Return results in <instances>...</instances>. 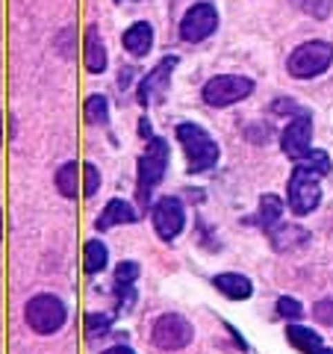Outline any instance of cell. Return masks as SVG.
I'll return each mask as SVG.
<instances>
[{
  "mask_svg": "<svg viewBox=\"0 0 333 354\" xmlns=\"http://www.w3.org/2000/svg\"><path fill=\"white\" fill-rule=\"evenodd\" d=\"M330 65H333V41H327V39L301 41L298 48H292L289 57H286V71H289L295 80H316V77L330 71Z\"/></svg>",
  "mask_w": 333,
  "mask_h": 354,
  "instance_id": "3",
  "label": "cell"
},
{
  "mask_svg": "<svg viewBox=\"0 0 333 354\" xmlns=\"http://www.w3.org/2000/svg\"><path fill=\"white\" fill-rule=\"evenodd\" d=\"M83 118L92 127H106L109 124V97L106 95H88L83 104Z\"/></svg>",
  "mask_w": 333,
  "mask_h": 354,
  "instance_id": "22",
  "label": "cell"
},
{
  "mask_svg": "<svg viewBox=\"0 0 333 354\" xmlns=\"http://www.w3.org/2000/svg\"><path fill=\"white\" fill-rule=\"evenodd\" d=\"M153 41H157V32H153L151 21H133V24L121 32V44H124V50L133 59H145L153 50Z\"/></svg>",
  "mask_w": 333,
  "mask_h": 354,
  "instance_id": "12",
  "label": "cell"
},
{
  "mask_svg": "<svg viewBox=\"0 0 333 354\" xmlns=\"http://www.w3.org/2000/svg\"><path fill=\"white\" fill-rule=\"evenodd\" d=\"M272 113L274 115H307V109L295 101V97H274L272 101Z\"/></svg>",
  "mask_w": 333,
  "mask_h": 354,
  "instance_id": "28",
  "label": "cell"
},
{
  "mask_svg": "<svg viewBox=\"0 0 333 354\" xmlns=\"http://www.w3.org/2000/svg\"><path fill=\"white\" fill-rule=\"evenodd\" d=\"M295 6L304 15H313L316 21H325L333 12V0H295Z\"/></svg>",
  "mask_w": 333,
  "mask_h": 354,
  "instance_id": "25",
  "label": "cell"
},
{
  "mask_svg": "<svg viewBox=\"0 0 333 354\" xmlns=\"http://www.w3.org/2000/svg\"><path fill=\"white\" fill-rule=\"evenodd\" d=\"M274 310H277V316H280V319H286V322H298V319H304V304L298 301V298H292V295H280V298H277Z\"/></svg>",
  "mask_w": 333,
  "mask_h": 354,
  "instance_id": "23",
  "label": "cell"
},
{
  "mask_svg": "<svg viewBox=\"0 0 333 354\" xmlns=\"http://www.w3.org/2000/svg\"><path fill=\"white\" fill-rule=\"evenodd\" d=\"M136 281H139V263L136 260H121L115 266V295H118V310L133 307L136 301Z\"/></svg>",
  "mask_w": 333,
  "mask_h": 354,
  "instance_id": "15",
  "label": "cell"
},
{
  "mask_svg": "<svg viewBox=\"0 0 333 354\" xmlns=\"http://www.w3.org/2000/svg\"><path fill=\"white\" fill-rule=\"evenodd\" d=\"M136 221H139L136 207H133L130 201H124V198H113V201L101 209V216L95 218V227L97 230H109L115 225H136Z\"/></svg>",
  "mask_w": 333,
  "mask_h": 354,
  "instance_id": "17",
  "label": "cell"
},
{
  "mask_svg": "<svg viewBox=\"0 0 333 354\" xmlns=\"http://www.w3.org/2000/svg\"><path fill=\"white\" fill-rule=\"evenodd\" d=\"M283 209H286V204H283V198H277V195H263L260 198V207H257V225L269 234V230L274 227V225H280L283 221Z\"/></svg>",
  "mask_w": 333,
  "mask_h": 354,
  "instance_id": "20",
  "label": "cell"
},
{
  "mask_svg": "<svg viewBox=\"0 0 333 354\" xmlns=\"http://www.w3.org/2000/svg\"><path fill=\"white\" fill-rule=\"evenodd\" d=\"M298 162H307L313 171H318L321 177H327L333 171V162H330V153L327 151H321V148H310L307 151V157L304 160H298Z\"/></svg>",
  "mask_w": 333,
  "mask_h": 354,
  "instance_id": "24",
  "label": "cell"
},
{
  "mask_svg": "<svg viewBox=\"0 0 333 354\" xmlns=\"http://www.w3.org/2000/svg\"><path fill=\"white\" fill-rule=\"evenodd\" d=\"M104 354H136V351H133L130 346H124V342H118V346H113V348H106Z\"/></svg>",
  "mask_w": 333,
  "mask_h": 354,
  "instance_id": "33",
  "label": "cell"
},
{
  "mask_svg": "<svg viewBox=\"0 0 333 354\" xmlns=\"http://www.w3.org/2000/svg\"><path fill=\"white\" fill-rule=\"evenodd\" d=\"M80 174H83V165L80 162H62L57 169V177H53V183H57L59 195L65 198H77L83 195V186H80Z\"/></svg>",
  "mask_w": 333,
  "mask_h": 354,
  "instance_id": "19",
  "label": "cell"
},
{
  "mask_svg": "<svg viewBox=\"0 0 333 354\" xmlns=\"http://www.w3.org/2000/svg\"><path fill=\"white\" fill-rule=\"evenodd\" d=\"M313 316L318 319L321 325H327V328H333V295H327V298H321V301H316L313 304Z\"/></svg>",
  "mask_w": 333,
  "mask_h": 354,
  "instance_id": "30",
  "label": "cell"
},
{
  "mask_svg": "<svg viewBox=\"0 0 333 354\" xmlns=\"http://www.w3.org/2000/svg\"><path fill=\"white\" fill-rule=\"evenodd\" d=\"M130 80H133V68L127 65V68H121V71H118V88H121V92H124V88H130V86H133Z\"/></svg>",
  "mask_w": 333,
  "mask_h": 354,
  "instance_id": "32",
  "label": "cell"
},
{
  "mask_svg": "<svg viewBox=\"0 0 333 354\" xmlns=\"http://www.w3.org/2000/svg\"><path fill=\"white\" fill-rule=\"evenodd\" d=\"M213 286L225 298H230V301H248L254 295L251 278H245V274H239V272H218L213 278Z\"/></svg>",
  "mask_w": 333,
  "mask_h": 354,
  "instance_id": "18",
  "label": "cell"
},
{
  "mask_svg": "<svg viewBox=\"0 0 333 354\" xmlns=\"http://www.w3.org/2000/svg\"><path fill=\"white\" fill-rule=\"evenodd\" d=\"M269 242H272V248L274 251H298V248H304L307 242H310V230L301 227V225H292V221H280V225H274L269 230Z\"/></svg>",
  "mask_w": 333,
  "mask_h": 354,
  "instance_id": "16",
  "label": "cell"
},
{
  "mask_svg": "<svg viewBox=\"0 0 333 354\" xmlns=\"http://www.w3.org/2000/svg\"><path fill=\"white\" fill-rule=\"evenodd\" d=\"M169 162H171V145L169 139L162 136H151L145 142V153L136 160V198L142 201V207H148L153 189L162 183L165 171H169Z\"/></svg>",
  "mask_w": 333,
  "mask_h": 354,
  "instance_id": "2",
  "label": "cell"
},
{
  "mask_svg": "<svg viewBox=\"0 0 333 354\" xmlns=\"http://www.w3.org/2000/svg\"><path fill=\"white\" fill-rule=\"evenodd\" d=\"M286 342H289L292 348H298L301 354H333V348L327 346L325 339H321L318 330L307 328L301 322H289V325H286Z\"/></svg>",
  "mask_w": 333,
  "mask_h": 354,
  "instance_id": "14",
  "label": "cell"
},
{
  "mask_svg": "<svg viewBox=\"0 0 333 354\" xmlns=\"http://www.w3.org/2000/svg\"><path fill=\"white\" fill-rule=\"evenodd\" d=\"M3 227H6V218H3V209H0V239H3Z\"/></svg>",
  "mask_w": 333,
  "mask_h": 354,
  "instance_id": "35",
  "label": "cell"
},
{
  "mask_svg": "<svg viewBox=\"0 0 333 354\" xmlns=\"http://www.w3.org/2000/svg\"><path fill=\"white\" fill-rule=\"evenodd\" d=\"M139 136L145 139V142H148L151 136H157V133H153V127H151V118H148V115H142V118H139Z\"/></svg>",
  "mask_w": 333,
  "mask_h": 354,
  "instance_id": "31",
  "label": "cell"
},
{
  "mask_svg": "<svg viewBox=\"0 0 333 354\" xmlns=\"http://www.w3.org/2000/svg\"><path fill=\"white\" fill-rule=\"evenodd\" d=\"M106 263H109V248L104 245L101 239H88L86 245H83V269L86 274H101L106 269Z\"/></svg>",
  "mask_w": 333,
  "mask_h": 354,
  "instance_id": "21",
  "label": "cell"
},
{
  "mask_svg": "<svg viewBox=\"0 0 333 354\" xmlns=\"http://www.w3.org/2000/svg\"><path fill=\"white\" fill-rule=\"evenodd\" d=\"M151 221H153V230L162 242H174L177 236L186 230V207L180 198L174 195H162L153 201L151 207Z\"/></svg>",
  "mask_w": 333,
  "mask_h": 354,
  "instance_id": "9",
  "label": "cell"
},
{
  "mask_svg": "<svg viewBox=\"0 0 333 354\" xmlns=\"http://www.w3.org/2000/svg\"><path fill=\"white\" fill-rule=\"evenodd\" d=\"M177 65H180V57L169 53V57H162L145 77H139V83H136V104L139 106H151L153 101H160V97L169 92V83H171V74Z\"/></svg>",
  "mask_w": 333,
  "mask_h": 354,
  "instance_id": "10",
  "label": "cell"
},
{
  "mask_svg": "<svg viewBox=\"0 0 333 354\" xmlns=\"http://www.w3.org/2000/svg\"><path fill=\"white\" fill-rule=\"evenodd\" d=\"M321 204V174L313 171L307 162H295V169L286 183V207L295 216H310L316 213Z\"/></svg>",
  "mask_w": 333,
  "mask_h": 354,
  "instance_id": "4",
  "label": "cell"
},
{
  "mask_svg": "<svg viewBox=\"0 0 333 354\" xmlns=\"http://www.w3.org/2000/svg\"><path fill=\"white\" fill-rule=\"evenodd\" d=\"M83 65L88 74H104L109 68V53H106V41L101 36V30L95 24L86 27L83 32Z\"/></svg>",
  "mask_w": 333,
  "mask_h": 354,
  "instance_id": "13",
  "label": "cell"
},
{
  "mask_svg": "<svg viewBox=\"0 0 333 354\" xmlns=\"http://www.w3.org/2000/svg\"><path fill=\"white\" fill-rule=\"evenodd\" d=\"M115 3H124V0H115Z\"/></svg>",
  "mask_w": 333,
  "mask_h": 354,
  "instance_id": "36",
  "label": "cell"
},
{
  "mask_svg": "<svg viewBox=\"0 0 333 354\" xmlns=\"http://www.w3.org/2000/svg\"><path fill=\"white\" fill-rule=\"evenodd\" d=\"M3 127H6V115L0 113V145H3V139H6V130Z\"/></svg>",
  "mask_w": 333,
  "mask_h": 354,
  "instance_id": "34",
  "label": "cell"
},
{
  "mask_svg": "<svg viewBox=\"0 0 333 354\" xmlns=\"http://www.w3.org/2000/svg\"><path fill=\"white\" fill-rule=\"evenodd\" d=\"M101 189V171L95 162H83V198H95Z\"/></svg>",
  "mask_w": 333,
  "mask_h": 354,
  "instance_id": "27",
  "label": "cell"
},
{
  "mask_svg": "<svg viewBox=\"0 0 333 354\" xmlns=\"http://www.w3.org/2000/svg\"><path fill=\"white\" fill-rule=\"evenodd\" d=\"M24 319L36 334L50 337V334H57V330H62L65 322H68V307H65L59 295L39 292L24 304Z\"/></svg>",
  "mask_w": 333,
  "mask_h": 354,
  "instance_id": "5",
  "label": "cell"
},
{
  "mask_svg": "<svg viewBox=\"0 0 333 354\" xmlns=\"http://www.w3.org/2000/svg\"><path fill=\"white\" fill-rule=\"evenodd\" d=\"M174 133H177V142L183 145V153H186V171L192 177L213 171L218 165L221 148L207 127L195 124V121H180V124L174 127Z\"/></svg>",
  "mask_w": 333,
  "mask_h": 354,
  "instance_id": "1",
  "label": "cell"
},
{
  "mask_svg": "<svg viewBox=\"0 0 333 354\" xmlns=\"http://www.w3.org/2000/svg\"><path fill=\"white\" fill-rule=\"evenodd\" d=\"M195 339V328L180 313H162L151 328V342L162 351H180Z\"/></svg>",
  "mask_w": 333,
  "mask_h": 354,
  "instance_id": "8",
  "label": "cell"
},
{
  "mask_svg": "<svg viewBox=\"0 0 333 354\" xmlns=\"http://www.w3.org/2000/svg\"><path fill=\"white\" fill-rule=\"evenodd\" d=\"M83 328H86V337L95 339V337H104L106 330L113 328V319H109L106 313H88L86 322H83Z\"/></svg>",
  "mask_w": 333,
  "mask_h": 354,
  "instance_id": "26",
  "label": "cell"
},
{
  "mask_svg": "<svg viewBox=\"0 0 333 354\" xmlns=\"http://www.w3.org/2000/svg\"><path fill=\"white\" fill-rule=\"evenodd\" d=\"M218 24H221V15H218V6L213 0H195L183 12L180 24H177V32H180V39L186 44H201L209 36H216Z\"/></svg>",
  "mask_w": 333,
  "mask_h": 354,
  "instance_id": "7",
  "label": "cell"
},
{
  "mask_svg": "<svg viewBox=\"0 0 333 354\" xmlns=\"http://www.w3.org/2000/svg\"><path fill=\"white\" fill-rule=\"evenodd\" d=\"M313 148V115H295L292 121H286V127L280 130V151L292 162L304 160L307 151Z\"/></svg>",
  "mask_w": 333,
  "mask_h": 354,
  "instance_id": "11",
  "label": "cell"
},
{
  "mask_svg": "<svg viewBox=\"0 0 333 354\" xmlns=\"http://www.w3.org/2000/svg\"><path fill=\"white\" fill-rule=\"evenodd\" d=\"M254 88H257V83L245 74H216L204 83L201 101L207 106H213V109H227V106L251 97Z\"/></svg>",
  "mask_w": 333,
  "mask_h": 354,
  "instance_id": "6",
  "label": "cell"
},
{
  "mask_svg": "<svg viewBox=\"0 0 333 354\" xmlns=\"http://www.w3.org/2000/svg\"><path fill=\"white\" fill-rule=\"evenodd\" d=\"M245 139L254 142V145H265V142H272V127L254 121V124H248V130H245Z\"/></svg>",
  "mask_w": 333,
  "mask_h": 354,
  "instance_id": "29",
  "label": "cell"
}]
</instances>
